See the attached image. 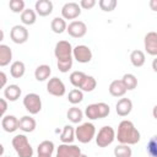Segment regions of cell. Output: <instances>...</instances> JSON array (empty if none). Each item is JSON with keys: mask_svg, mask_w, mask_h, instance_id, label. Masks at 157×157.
<instances>
[{"mask_svg": "<svg viewBox=\"0 0 157 157\" xmlns=\"http://www.w3.org/2000/svg\"><path fill=\"white\" fill-rule=\"evenodd\" d=\"M94 5H96V0H81L80 1V7L85 10H90L94 7Z\"/></svg>", "mask_w": 157, "mask_h": 157, "instance_id": "obj_39", "label": "cell"}, {"mask_svg": "<svg viewBox=\"0 0 157 157\" xmlns=\"http://www.w3.org/2000/svg\"><path fill=\"white\" fill-rule=\"evenodd\" d=\"M66 117H67V119L72 124H78L82 120V118H83V112L80 108H77V107L74 105V107L69 108V110L66 113Z\"/></svg>", "mask_w": 157, "mask_h": 157, "instance_id": "obj_28", "label": "cell"}, {"mask_svg": "<svg viewBox=\"0 0 157 157\" xmlns=\"http://www.w3.org/2000/svg\"><path fill=\"white\" fill-rule=\"evenodd\" d=\"M18 120L15 115H5L1 119V126L6 132H15L18 129Z\"/></svg>", "mask_w": 157, "mask_h": 157, "instance_id": "obj_17", "label": "cell"}, {"mask_svg": "<svg viewBox=\"0 0 157 157\" xmlns=\"http://www.w3.org/2000/svg\"><path fill=\"white\" fill-rule=\"evenodd\" d=\"M152 115H153V118L157 120V104L153 107V109H152Z\"/></svg>", "mask_w": 157, "mask_h": 157, "instance_id": "obj_44", "label": "cell"}, {"mask_svg": "<svg viewBox=\"0 0 157 157\" xmlns=\"http://www.w3.org/2000/svg\"><path fill=\"white\" fill-rule=\"evenodd\" d=\"M130 61L131 64L135 66V67H141L145 61H146V56H145V53L142 50H139V49H135L130 53Z\"/></svg>", "mask_w": 157, "mask_h": 157, "instance_id": "obj_26", "label": "cell"}, {"mask_svg": "<svg viewBox=\"0 0 157 157\" xmlns=\"http://www.w3.org/2000/svg\"><path fill=\"white\" fill-rule=\"evenodd\" d=\"M72 56L76 61L81 63V64H86L92 60V50L90 49V47H87L85 44H78L74 48Z\"/></svg>", "mask_w": 157, "mask_h": 157, "instance_id": "obj_8", "label": "cell"}, {"mask_svg": "<svg viewBox=\"0 0 157 157\" xmlns=\"http://www.w3.org/2000/svg\"><path fill=\"white\" fill-rule=\"evenodd\" d=\"M110 113V108L107 103L104 102H99V103H92L88 104L85 109V115L91 119V120H96V119H102L108 117Z\"/></svg>", "mask_w": 157, "mask_h": 157, "instance_id": "obj_3", "label": "cell"}, {"mask_svg": "<svg viewBox=\"0 0 157 157\" xmlns=\"http://www.w3.org/2000/svg\"><path fill=\"white\" fill-rule=\"evenodd\" d=\"M75 135L78 142L81 144H88L96 137V126L92 123H83L75 128Z\"/></svg>", "mask_w": 157, "mask_h": 157, "instance_id": "obj_4", "label": "cell"}, {"mask_svg": "<svg viewBox=\"0 0 157 157\" xmlns=\"http://www.w3.org/2000/svg\"><path fill=\"white\" fill-rule=\"evenodd\" d=\"M0 78H1V82H0V86L1 87H5L6 86V81H7V77H6V74L4 71L0 72Z\"/></svg>", "mask_w": 157, "mask_h": 157, "instance_id": "obj_41", "label": "cell"}, {"mask_svg": "<svg viewBox=\"0 0 157 157\" xmlns=\"http://www.w3.org/2000/svg\"><path fill=\"white\" fill-rule=\"evenodd\" d=\"M34 10H36L37 15H39L42 17L49 16L53 12V2L50 0H38V1H36Z\"/></svg>", "mask_w": 157, "mask_h": 157, "instance_id": "obj_16", "label": "cell"}, {"mask_svg": "<svg viewBox=\"0 0 157 157\" xmlns=\"http://www.w3.org/2000/svg\"><path fill=\"white\" fill-rule=\"evenodd\" d=\"M66 32L69 33V36H71L74 38H82L87 33V26L83 21L75 20L67 25Z\"/></svg>", "mask_w": 157, "mask_h": 157, "instance_id": "obj_12", "label": "cell"}, {"mask_svg": "<svg viewBox=\"0 0 157 157\" xmlns=\"http://www.w3.org/2000/svg\"><path fill=\"white\" fill-rule=\"evenodd\" d=\"M21 93H22V91H21L20 86L18 85H15V83L13 85H7L5 87V90H4V97L7 101H10V102L17 101L20 98Z\"/></svg>", "mask_w": 157, "mask_h": 157, "instance_id": "obj_19", "label": "cell"}, {"mask_svg": "<svg viewBox=\"0 0 157 157\" xmlns=\"http://www.w3.org/2000/svg\"><path fill=\"white\" fill-rule=\"evenodd\" d=\"M82 99H83V92H82L80 88H74V90H71V91L69 92V94H67V101H69L71 104H74V105L81 103Z\"/></svg>", "mask_w": 157, "mask_h": 157, "instance_id": "obj_33", "label": "cell"}, {"mask_svg": "<svg viewBox=\"0 0 157 157\" xmlns=\"http://www.w3.org/2000/svg\"><path fill=\"white\" fill-rule=\"evenodd\" d=\"M25 71H26V66H25V63L21 60L13 61L10 66V75L13 78H21L25 75Z\"/></svg>", "mask_w": 157, "mask_h": 157, "instance_id": "obj_24", "label": "cell"}, {"mask_svg": "<svg viewBox=\"0 0 157 157\" xmlns=\"http://www.w3.org/2000/svg\"><path fill=\"white\" fill-rule=\"evenodd\" d=\"M78 157H88V156H87V155H85V153H81Z\"/></svg>", "mask_w": 157, "mask_h": 157, "instance_id": "obj_45", "label": "cell"}, {"mask_svg": "<svg viewBox=\"0 0 157 157\" xmlns=\"http://www.w3.org/2000/svg\"><path fill=\"white\" fill-rule=\"evenodd\" d=\"M80 15H81V7H80V4L77 2L70 1V2L64 4V6L61 7V17L64 20L75 21V18H77Z\"/></svg>", "mask_w": 157, "mask_h": 157, "instance_id": "obj_10", "label": "cell"}, {"mask_svg": "<svg viewBox=\"0 0 157 157\" xmlns=\"http://www.w3.org/2000/svg\"><path fill=\"white\" fill-rule=\"evenodd\" d=\"M12 60V50L6 44H0V66H6Z\"/></svg>", "mask_w": 157, "mask_h": 157, "instance_id": "obj_21", "label": "cell"}, {"mask_svg": "<svg viewBox=\"0 0 157 157\" xmlns=\"http://www.w3.org/2000/svg\"><path fill=\"white\" fill-rule=\"evenodd\" d=\"M72 52H74V48H72L71 43L67 40H59L54 48V55L58 59V61L72 59L74 58Z\"/></svg>", "mask_w": 157, "mask_h": 157, "instance_id": "obj_6", "label": "cell"}, {"mask_svg": "<svg viewBox=\"0 0 157 157\" xmlns=\"http://www.w3.org/2000/svg\"><path fill=\"white\" fill-rule=\"evenodd\" d=\"M152 69H153V71L155 72H157V56L153 59V61H152Z\"/></svg>", "mask_w": 157, "mask_h": 157, "instance_id": "obj_43", "label": "cell"}, {"mask_svg": "<svg viewBox=\"0 0 157 157\" xmlns=\"http://www.w3.org/2000/svg\"><path fill=\"white\" fill-rule=\"evenodd\" d=\"M114 156L115 157H131L132 150L129 145L119 144L117 147H114Z\"/></svg>", "mask_w": 157, "mask_h": 157, "instance_id": "obj_34", "label": "cell"}, {"mask_svg": "<svg viewBox=\"0 0 157 157\" xmlns=\"http://www.w3.org/2000/svg\"><path fill=\"white\" fill-rule=\"evenodd\" d=\"M37 21V12L32 9H26L22 13H21V22L26 26H31L34 25Z\"/></svg>", "mask_w": 157, "mask_h": 157, "instance_id": "obj_27", "label": "cell"}, {"mask_svg": "<svg viewBox=\"0 0 157 157\" xmlns=\"http://www.w3.org/2000/svg\"><path fill=\"white\" fill-rule=\"evenodd\" d=\"M148 5H150L152 11H157V0H150Z\"/></svg>", "mask_w": 157, "mask_h": 157, "instance_id": "obj_42", "label": "cell"}, {"mask_svg": "<svg viewBox=\"0 0 157 157\" xmlns=\"http://www.w3.org/2000/svg\"><path fill=\"white\" fill-rule=\"evenodd\" d=\"M121 81H123V83H124V86L126 87L128 91L135 90L137 87V78L134 74H124Z\"/></svg>", "mask_w": 157, "mask_h": 157, "instance_id": "obj_32", "label": "cell"}, {"mask_svg": "<svg viewBox=\"0 0 157 157\" xmlns=\"http://www.w3.org/2000/svg\"><path fill=\"white\" fill-rule=\"evenodd\" d=\"M28 29L25 27V26H21V25H16L11 28L10 31V38L13 43L16 44H23L27 42L28 39Z\"/></svg>", "mask_w": 157, "mask_h": 157, "instance_id": "obj_11", "label": "cell"}, {"mask_svg": "<svg viewBox=\"0 0 157 157\" xmlns=\"http://www.w3.org/2000/svg\"><path fill=\"white\" fill-rule=\"evenodd\" d=\"M132 110V102L129 98H120L115 104V112L119 117H126Z\"/></svg>", "mask_w": 157, "mask_h": 157, "instance_id": "obj_15", "label": "cell"}, {"mask_svg": "<svg viewBox=\"0 0 157 157\" xmlns=\"http://www.w3.org/2000/svg\"><path fill=\"white\" fill-rule=\"evenodd\" d=\"M11 144L18 157H32L33 156V148L26 135L23 134L16 135L15 137H12Z\"/></svg>", "mask_w": 157, "mask_h": 157, "instance_id": "obj_2", "label": "cell"}, {"mask_svg": "<svg viewBox=\"0 0 157 157\" xmlns=\"http://www.w3.org/2000/svg\"><path fill=\"white\" fill-rule=\"evenodd\" d=\"M54 142L53 141H49V140H44L42 141L39 145H38V148H37V152L38 155H44V156H52L53 152H54Z\"/></svg>", "mask_w": 157, "mask_h": 157, "instance_id": "obj_29", "label": "cell"}, {"mask_svg": "<svg viewBox=\"0 0 157 157\" xmlns=\"http://www.w3.org/2000/svg\"><path fill=\"white\" fill-rule=\"evenodd\" d=\"M147 153L150 157H157V135H153L147 144Z\"/></svg>", "mask_w": 157, "mask_h": 157, "instance_id": "obj_36", "label": "cell"}, {"mask_svg": "<svg viewBox=\"0 0 157 157\" xmlns=\"http://www.w3.org/2000/svg\"><path fill=\"white\" fill-rule=\"evenodd\" d=\"M115 136H117L115 130L112 126L105 125L99 129L94 139H96V144L98 147H107L110 144H113V141L115 140Z\"/></svg>", "mask_w": 157, "mask_h": 157, "instance_id": "obj_5", "label": "cell"}, {"mask_svg": "<svg viewBox=\"0 0 157 157\" xmlns=\"http://www.w3.org/2000/svg\"><path fill=\"white\" fill-rule=\"evenodd\" d=\"M108 90H109V93L113 97H123L126 93V91H128L121 80H114V81H112Z\"/></svg>", "mask_w": 157, "mask_h": 157, "instance_id": "obj_20", "label": "cell"}, {"mask_svg": "<svg viewBox=\"0 0 157 157\" xmlns=\"http://www.w3.org/2000/svg\"><path fill=\"white\" fill-rule=\"evenodd\" d=\"M47 91L49 94H52L54 97H61L65 94L66 87L59 77H52V78H49V81L47 83Z\"/></svg>", "mask_w": 157, "mask_h": 157, "instance_id": "obj_9", "label": "cell"}, {"mask_svg": "<svg viewBox=\"0 0 157 157\" xmlns=\"http://www.w3.org/2000/svg\"><path fill=\"white\" fill-rule=\"evenodd\" d=\"M23 107L29 114H38L42 110V99L37 93H27L23 98Z\"/></svg>", "mask_w": 157, "mask_h": 157, "instance_id": "obj_7", "label": "cell"}, {"mask_svg": "<svg viewBox=\"0 0 157 157\" xmlns=\"http://www.w3.org/2000/svg\"><path fill=\"white\" fill-rule=\"evenodd\" d=\"M144 47L148 55L157 56V32H147L144 38Z\"/></svg>", "mask_w": 157, "mask_h": 157, "instance_id": "obj_14", "label": "cell"}, {"mask_svg": "<svg viewBox=\"0 0 157 157\" xmlns=\"http://www.w3.org/2000/svg\"><path fill=\"white\" fill-rule=\"evenodd\" d=\"M0 104H1L0 114H1V118H2V117H5V113H6V109H7V102H6V98H1V99H0Z\"/></svg>", "mask_w": 157, "mask_h": 157, "instance_id": "obj_40", "label": "cell"}, {"mask_svg": "<svg viewBox=\"0 0 157 157\" xmlns=\"http://www.w3.org/2000/svg\"><path fill=\"white\" fill-rule=\"evenodd\" d=\"M96 87H97V81H96V78H94L93 76H91V75H86V77H85V80H83V82H82L80 90H81L82 92H92Z\"/></svg>", "mask_w": 157, "mask_h": 157, "instance_id": "obj_30", "label": "cell"}, {"mask_svg": "<svg viewBox=\"0 0 157 157\" xmlns=\"http://www.w3.org/2000/svg\"><path fill=\"white\" fill-rule=\"evenodd\" d=\"M38 157H52V156H44V155H38Z\"/></svg>", "mask_w": 157, "mask_h": 157, "instance_id": "obj_46", "label": "cell"}, {"mask_svg": "<svg viewBox=\"0 0 157 157\" xmlns=\"http://www.w3.org/2000/svg\"><path fill=\"white\" fill-rule=\"evenodd\" d=\"M50 28L54 33L56 34H61L63 32H65L67 29V23L66 21L63 18V17H54L52 20V23H50Z\"/></svg>", "mask_w": 157, "mask_h": 157, "instance_id": "obj_25", "label": "cell"}, {"mask_svg": "<svg viewBox=\"0 0 157 157\" xmlns=\"http://www.w3.org/2000/svg\"><path fill=\"white\" fill-rule=\"evenodd\" d=\"M81 148L74 144H61L56 150V157H78Z\"/></svg>", "mask_w": 157, "mask_h": 157, "instance_id": "obj_13", "label": "cell"}, {"mask_svg": "<svg viewBox=\"0 0 157 157\" xmlns=\"http://www.w3.org/2000/svg\"><path fill=\"white\" fill-rule=\"evenodd\" d=\"M117 1L115 0H99L98 5L101 7V10L105 11V12H110L117 7Z\"/></svg>", "mask_w": 157, "mask_h": 157, "instance_id": "obj_37", "label": "cell"}, {"mask_svg": "<svg viewBox=\"0 0 157 157\" xmlns=\"http://www.w3.org/2000/svg\"><path fill=\"white\" fill-rule=\"evenodd\" d=\"M85 77H86V74L85 72H82V71H72L70 74V77L69 78H70V82H71V85L74 87L80 88L81 85H82V82H83V80H85Z\"/></svg>", "mask_w": 157, "mask_h": 157, "instance_id": "obj_31", "label": "cell"}, {"mask_svg": "<svg viewBox=\"0 0 157 157\" xmlns=\"http://www.w3.org/2000/svg\"><path fill=\"white\" fill-rule=\"evenodd\" d=\"M50 74H52V69L47 64H42V65L37 66V69L34 70V77L37 81H40V82L48 80Z\"/></svg>", "mask_w": 157, "mask_h": 157, "instance_id": "obj_22", "label": "cell"}, {"mask_svg": "<svg viewBox=\"0 0 157 157\" xmlns=\"http://www.w3.org/2000/svg\"><path fill=\"white\" fill-rule=\"evenodd\" d=\"M9 7L12 12L15 13H22L26 9H25V1L23 0H10L9 2Z\"/></svg>", "mask_w": 157, "mask_h": 157, "instance_id": "obj_35", "label": "cell"}, {"mask_svg": "<svg viewBox=\"0 0 157 157\" xmlns=\"http://www.w3.org/2000/svg\"><path fill=\"white\" fill-rule=\"evenodd\" d=\"M36 126H37L36 119L32 118L31 115H23L18 120V129L22 130L23 132H32L34 131Z\"/></svg>", "mask_w": 157, "mask_h": 157, "instance_id": "obj_18", "label": "cell"}, {"mask_svg": "<svg viewBox=\"0 0 157 157\" xmlns=\"http://www.w3.org/2000/svg\"><path fill=\"white\" fill-rule=\"evenodd\" d=\"M115 139L118 140L119 144L123 145H135L140 141L141 135L140 131L135 128L134 123L130 120H121L118 125V131Z\"/></svg>", "mask_w": 157, "mask_h": 157, "instance_id": "obj_1", "label": "cell"}, {"mask_svg": "<svg viewBox=\"0 0 157 157\" xmlns=\"http://www.w3.org/2000/svg\"><path fill=\"white\" fill-rule=\"evenodd\" d=\"M72 60L74 59H69V60H60V61H58L56 63V66H58V69H59V71L60 72H67L71 67H72Z\"/></svg>", "mask_w": 157, "mask_h": 157, "instance_id": "obj_38", "label": "cell"}, {"mask_svg": "<svg viewBox=\"0 0 157 157\" xmlns=\"http://www.w3.org/2000/svg\"><path fill=\"white\" fill-rule=\"evenodd\" d=\"M5 157H7V156H5Z\"/></svg>", "mask_w": 157, "mask_h": 157, "instance_id": "obj_47", "label": "cell"}, {"mask_svg": "<svg viewBox=\"0 0 157 157\" xmlns=\"http://www.w3.org/2000/svg\"><path fill=\"white\" fill-rule=\"evenodd\" d=\"M76 139L75 135V128L72 125H65L63 128V131L60 134V140L63 144H72Z\"/></svg>", "mask_w": 157, "mask_h": 157, "instance_id": "obj_23", "label": "cell"}]
</instances>
